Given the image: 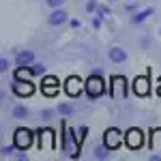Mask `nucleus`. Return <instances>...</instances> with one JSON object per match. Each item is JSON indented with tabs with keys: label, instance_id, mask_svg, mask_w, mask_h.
Listing matches in <instances>:
<instances>
[{
	"label": "nucleus",
	"instance_id": "nucleus-1",
	"mask_svg": "<svg viewBox=\"0 0 161 161\" xmlns=\"http://www.w3.org/2000/svg\"><path fill=\"white\" fill-rule=\"evenodd\" d=\"M84 88H86V95L90 99H99L101 95L105 92V84H103L101 71H92L90 77L86 80V84H84Z\"/></svg>",
	"mask_w": 161,
	"mask_h": 161
},
{
	"label": "nucleus",
	"instance_id": "nucleus-2",
	"mask_svg": "<svg viewBox=\"0 0 161 161\" xmlns=\"http://www.w3.org/2000/svg\"><path fill=\"white\" fill-rule=\"evenodd\" d=\"M13 142H15V146H17L19 150H26V148L32 146V142H35V133H32L30 129H26V127H19V129H15Z\"/></svg>",
	"mask_w": 161,
	"mask_h": 161
},
{
	"label": "nucleus",
	"instance_id": "nucleus-3",
	"mask_svg": "<svg viewBox=\"0 0 161 161\" xmlns=\"http://www.w3.org/2000/svg\"><path fill=\"white\" fill-rule=\"evenodd\" d=\"M13 92L17 95V97H30L32 92H35V84L30 82V80H19V77H15L13 80Z\"/></svg>",
	"mask_w": 161,
	"mask_h": 161
},
{
	"label": "nucleus",
	"instance_id": "nucleus-4",
	"mask_svg": "<svg viewBox=\"0 0 161 161\" xmlns=\"http://www.w3.org/2000/svg\"><path fill=\"white\" fill-rule=\"evenodd\" d=\"M123 140H125V136L116 129V127H112V129L105 131V136H103V144H105L110 150H116L120 144H123Z\"/></svg>",
	"mask_w": 161,
	"mask_h": 161
},
{
	"label": "nucleus",
	"instance_id": "nucleus-5",
	"mask_svg": "<svg viewBox=\"0 0 161 161\" xmlns=\"http://www.w3.org/2000/svg\"><path fill=\"white\" fill-rule=\"evenodd\" d=\"M125 144L129 146V148H142V144H144V133H142V129H129L127 133H125Z\"/></svg>",
	"mask_w": 161,
	"mask_h": 161
},
{
	"label": "nucleus",
	"instance_id": "nucleus-6",
	"mask_svg": "<svg viewBox=\"0 0 161 161\" xmlns=\"http://www.w3.org/2000/svg\"><path fill=\"white\" fill-rule=\"evenodd\" d=\"M71 17H69V13L64 11L62 7H58V9H52V13L47 15V24L54 26V28H58V26H64L67 22H69Z\"/></svg>",
	"mask_w": 161,
	"mask_h": 161
},
{
	"label": "nucleus",
	"instance_id": "nucleus-7",
	"mask_svg": "<svg viewBox=\"0 0 161 161\" xmlns=\"http://www.w3.org/2000/svg\"><path fill=\"white\" fill-rule=\"evenodd\" d=\"M153 15H155V9H153V7H146V9H137L136 13H131V15H129V24L140 26V24H144L148 17H153Z\"/></svg>",
	"mask_w": 161,
	"mask_h": 161
},
{
	"label": "nucleus",
	"instance_id": "nucleus-8",
	"mask_svg": "<svg viewBox=\"0 0 161 161\" xmlns=\"http://www.w3.org/2000/svg\"><path fill=\"white\" fill-rule=\"evenodd\" d=\"M108 58L112 62H116V64H123V62L129 60V52L120 47V45H112L110 50H108Z\"/></svg>",
	"mask_w": 161,
	"mask_h": 161
},
{
	"label": "nucleus",
	"instance_id": "nucleus-9",
	"mask_svg": "<svg viewBox=\"0 0 161 161\" xmlns=\"http://www.w3.org/2000/svg\"><path fill=\"white\" fill-rule=\"evenodd\" d=\"M32 62H35V52L32 50H17V54H15V64H17L19 69L30 67Z\"/></svg>",
	"mask_w": 161,
	"mask_h": 161
},
{
	"label": "nucleus",
	"instance_id": "nucleus-10",
	"mask_svg": "<svg viewBox=\"0 0 161 161\" xmlns=\"http://www.w3.org/2000/svg\"><path fill=\"white\" fill-rule=\"evenodd\" d=\"M41 90H43L45 95H50V97H52L56 90H60V84H58V80H56V77H43Z\"/></svg>",
	"mask_w": 161,
	"mask_h": 161
},
{
	"label": "nucleus",
	"instance_id": "nucleus-11",
	"mask_svg": "<svg viewBox=\"0 0 161 161\" xmlns=\"http://www.w3.org/2000/svg\"><path fill=\"white\" fill-rule=\"evenodd\" d=\"M77 82H80L77 77H69V80H67L64 90L69 92V97H80V92H82V84H77Z\"/></svg>",
	"mask_w": 161,
	"mask_h": 161
},
{
	"label": "nucleus",
	"instance_id": "nucleus-12",
	"mask_svg": "<svg viewBox=\"0 0 161 161\" xmlns=\"http://www.w3.org/2000/svg\"><path fill=\"white\" fill-rule=\"evenodd\" d=\"M11 116L15 118V120H26V118L30 116V110H28V105L17 103V105H13V108H11Z\"/></svg>",
	"mask_w": 161,
	"mask_h": 161
},
{
	"label": "nucleus",
	"instance_id": "nucleus-13",
	"mask_svg": "<svg viewBox=\"0 0 161 161\" xmlns=\"http://www.w3.org/2000/svg\"><path fill=\"white\" fill-rule=\"evenodd\" d=\"M110 153L112 150L105 144H99V146H95V150H92V157L99 159V161H105V159H110Z\"/></svg>",
	"mask_w": 161,
	"mask_h": 161
},
{
	"label": "nucleus",
	"instance_id": "nucleus-14",
	"mask_svg": "<svg viewBox=\"0 0 161 161\" xmlns=\"http://www.w3.org/2000/svg\"><path fill=\"white\" fill-rule=\"evenodd\" d=\"M26 71H28L30 75H35V77H41V75H45L47 67H45L43 62H32L30 67H26Z\"/></svg>",
	"mask_w": 161,
	"mask_h": 161
},
{
	"label": "nucleus",
	"instance_id": "nucleus-15",
	"mask_svg": "<svg viewBox=\"0 0 161 161\" xmlns=\"http://www.w3.org/2000/svg\"><path fill=\"white\" fill-rule=\"evenodd\" d=\"M56 110H58V114H60V116H64V118H67V116H73L75 108L71 105V103H64V101H62V103H58V105H56Z\"/></svg>",
	"mask_w": 161,
	"mask_h": 161
},
{
	"label": "nucleus",
	"instance_id": "nucleus-16",
	"mask_svg": "<svg viewBox=\"0 0 161 161\" xmlns=\"http://www.w3.org/2000/svg\"><path fill=\"white\" fill-rule=\"evenodd\" d=\"M56 112H58V110H52V108H43V110L39 112V118L47 123V120H52V118H54V114H56Z\"/></svg>",
	"mask_w": 161,
	"mask_h": 161
},
{
	"label": "nucleus",
	"instance_id": "nucleus-17",
	"mask_svg": "<svg viewBox=\"0 0 161 161\" xmlns=\"http://www.w3.org/2000/svg\"><path fill=\"white\" fill-rule=\"evenodd\" d=\"M15 150H19L17 146H15V142H13V144H9V146H2V148H0V153H2V159H7V157L15 155Z\"/></svg>",
	"mask_w": 161,
	"mask_h": 161
},
{
	"label": "nucleus",
	"instance_id": "nucleus-18",
	"mask_svg": "<svg viewBox=\"0 0 161 161\" xmlns=\"http://www.w3.org/2000/svg\"><path fill=\"white\" fill-rule=\"evenodd\" d=\"M64 2H67V0H45V4H47L50 9H58V7H64Z\"/></svg>",
	"mask_w": 161,
	"mask_h": 161
},
{
	"label": "nucleus",
	"instance_id": "nucleus-19",
	"mask_svg": "<svg viewBox=\"0 0 161 161\" xmlns=\"http://www.w3.org/2000/svg\"><path fill=\"white\" fill-rule=\"evenodd\" d=\"M97 9H99V2H97V0H88L86 2V11L88 13H97Z\"/></svg>",
	"mask_w": 161,
	"mask_h": 161
},
{
	"label": "nucleus",
	"instance_id": "nucleus-20",
	"mask_svg": "<svg viewBox=\"0 0 161 161\" xmlns=\"http://www.w3.org/2000/svg\"><path fill=\"white\" fill-rule=\"evenodd\" d=\"M90 24H92V28H101V26H103V17L95 13V15H92V19H90Z\"/></svg>",
	"mask_w": 161,
	"mask_h": 161
},
{
	"label": "nucleus",
	"instance_id": "nucleus-21",
	"mask_svg": "<svg viewBox=\"0 0 161 161\" xmlns=\"http://www.w3.org/2000/svg\"><path fill=\"white\" fill-rule=\"evenodd\" d=\"M97 15H101V17H108V15H112L110 7H105V4H99V9H97Z\"/></svg>",
	"mask_w": 161,
	"mask_h": 161
},
{
	"label": "nucleus",
	"instance_id": "nucleus-22",
	"mask_svg": "<svg viewBox=\"0 0 161 161\" xmlns=\"http://www.w3.org/2000/svg\"><path fill=\"white\" fill-rule=\"evenodd\" d=\"M9 67H11V62L2 56V58H0V73H7V71H9Z\"/></svg>",
	"mask_w": 161,
	"mask_h": 161
},
{
	"label": "nucleus",
	"instance_id": "nucleus-23",
	"mask_svg": "<svg viewBox=\"0 0 161 161\" xmlns=\"http://www.w3.org/2000/svg\"><path fill=\"white\" fill-rule=\"evenodd\" d=\"M137 11V4L136 2H127V4H125V13H129V15H131V13H136Z\"/></svg>",
	"mask_w": 161,
	"mask_h": 161
},
{
	"label": "nucleus",
	"instance_id": "nucleus-24",
	"mask_svg": "<svg viewBox=\"0 0 161 161\" xmlns=\"http://www.w3.org/2000/svg\"><path fill=\"white\" fill-rule=\"evenodd\" d=\"M69 26H71V28H75V30H77V28H80V26H82V22H80V19H69Z\"/></svg>",
	"mask_w": 161,
	"mask_h": 161
},
{
	"label": "nucleus",
	"instance_id": "nucleus-25",
	"mask_svg": "<svg viewBox=\"0 0 161 161\" xmlns=\"http://www.w3.org/2000/svg\"><path fill=\"white\" fill-rule=\"evenodd\" d=\"M140 45H142V47H148V45H150V39L148 37H142V39H140Z\"/></svg>",
	"mask_w": 161,
	"mask_h": 161
},
{
	"label": "nucleus",
	"instance_id": "nucleus-26",
	"mask_svg": "<svg viewBox=\"0 0 161 161\" xmlns=\"http://www.w3.org/2000/svg\"><path fill=\"white\" fill-rule=\"evenodd\" d=\"M148 159H150V161H161V155H150Z\"/></svg>",
	"mask_w": 161,
	"mask_h": 161
},
{
	"label": "nucleus",
	"instance_id": "nucleus-27",
	"mask_svg": "<svg viewBox=\"0 0 161 161\" xmlns=\"http://www.w3.org/2000/svg\"><path fill=\"white\" fill-rule=\"evenodd\" d=\"M108 2H118V0H108Z\"/></svg>",
	"mask_w": 161,
	"mask_h": 161
},
{
	"label": "nucleus",
	"instance_id": "nucleus-28",
	"mask_svg": "<svg viewBox=\"0 0 161 161\" xmlns=\"http://www.w3.org/2000/svg\"><path fill=\"white\" fill-rule=\"evenodd\" d=\"M129 2H136V0H129Z\"/></svg>",
	"mask_w": 161,
	"mask_h": 161
}]
</instances>
